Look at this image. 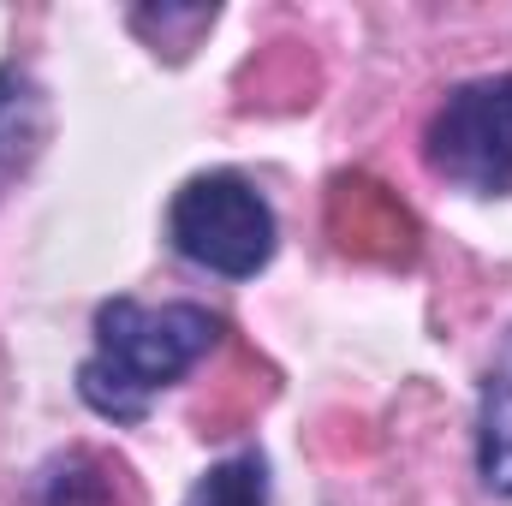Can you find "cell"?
Listing matches in <instances>:
<instances>
[{"mask_svg": "<svg viewBox=\"0 0 512 506\" xmlns=\"http://www.w3.org/2000/svg\"><path fill=\"white\" fill-rule=\"evenodd\" d=\"M221 340H227V322L209 304L102 298L90 322V358L78 364V399L102 423L131 429L149 417V405L167 387H179L203 358H215Z\"/></svg>", "mask_w": 512, "mask_h": 506, "instance_id": "1", "label": "cell"}, {"mask_svg": "<svg viewBox=\"0 0 512 506\" xmlns=\"http://www.w3.org/2000/svg\"><path fill=\"white\" fill-rule=\"evenodd\" d=\"M167 245L215 280H256L280 251V215L233 167L191 173L167 203Z\"/></svg>", "mask_w": 512, "mask_h": 506, "instance_id": "2", "label": "cell"}, {"mask_svg": "<svg viewBox=\"0 0 512 506\" xmlns=\"http://www.w3.org/2000/svg\"><path fill=\"white\" fill-rule=\"evenodd\" d=\"M423 167L459 197H512V72L453 84L423 120Z\"/></svg>", "mask_w": 512, "mask_h": 506, "instance_id": "3", "label": "cell"}, {"mask_svg": "<svg viewBox=\"0 0 512 506\" xmlns=\"http://www.w3.org/2000/svg\"><path fill=\"white\" fill-rule=\"evenodd\" d=\"M471 459H477V483L512 501V328L501 334L483 387H477V423H471Z\"/></svg>", "mask_w": 512, "mask_h": 506, "instance_id": "4", "label": "cell"}, {"mask_svg": "<svg viewBox=\"0 0 512 506\" xmlns=\"http://www.w3.org/2000/svg\"><path fill=\"white\" fill-rule=\"evenodd\" d=\"M42 137H48V96L30 78V66L6 60L0 66V191L36 161Z\"/></svg>", "mask_w": 512, "mask_h": 506, "instance_id": "5", "label": "cell"}, {"mask_svg": "<svg viewBox=\"0 0 512 506\" xmlns=\"http://www.w3.org/2000/svg\"><path fill=\"white\" fill-rule=\"evenodd\" d=\"M179 506H274V483H268V453L262 447H239L227 459H215Z\"/></svg>", "mask_w": 512, "mask_h": 506, "instance_id": "6", "label": "cell"}, {"mask_svg": "<svg viewBox=\"0 0 512 506\" xmlns=\"http://www.w3.org/2000/svg\"><path fill=\"white\" fill-rule=\"evenodd\" d=\"M114 465L72 447L36 471V506H114Z\"/></svg>", "mask_w": 512, "mask_h": 506, "instance_id": "7", "label": "cell"}, {"mask_svg": "<svg viewBox=\"0 0 512 506\" xmlns=\"http://www.w3.org/2000/svg\"><path fill=\"white\" fill-rule=\"evenodd\" d=\"M221 18V6H137L131 30L149 36V48H191L197 30H209Z\"/></svg>", "mask_w": 512, "mask_h": 506, "instance_id": "8", "label": "cell"}]
</instances>
